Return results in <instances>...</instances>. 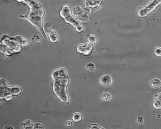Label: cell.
<instances>
[{
  "label": "cell",
  "instance_id": "obj_1",
  "mask_svg": "<svg viewBox=\"0 0 161 129\" xmlns=\"http://www.w3.org/2000/svg\"><path fill=\"white\" fill-rule=\"evenodd\" d=\"M159 1L153 0L138 12V16L141 18H144L146 17L155 10L156 6L159 5Z\"/></svg>",
  "mask_w": 161,
  "mask_h": 129
},
{
  "label": "cell",
  "instance_id": "obj_2",
  "mask_svg": "<svg viewBox=\"0 0 161 129\" xmlns=\"http://www.w3.org/2000/svg\"><path fill=\"white\" fill-rule=\"evenodd\" d=\"M101 84L105 87H110L111 85L112 80L111 76L109 75L102 76L100 80Z\"/></svg>",
  "mask_w": 161,
  "mask_h": 129
},
{
  "label": "cell",
  "instance_id": "obj_3",
  "mask_svg": "<svg viewBox=\"0 0 161 129\" xmlns=\"http://www.w3.org/2000/svg\"><path fill=\"white\" fill-rule=\"evenodd\" d=\"M153 106V107L157 110H161V92L156 96Z\"/></svg>",
  "mask_w": 161,
  "mask_h": 129
},
{
  "label": "cell",
  "instance_id": "obj_4",
  "mask_svg": "<svg viewBox=\"0 0 161 129\" xmlns=\"http://www.w3.org/2000/svg\"><path fill=\"white\" fill-rule=\"evenodd\" d=\"M102 0H86L85 5L87 6H95L100 5Z\"/></svg>",
  "mask_w": 161,
  "mask_h": 129
},
{
  "label": "cell",
  "instance_id": "obj_5",
  "mask_svg": "<svg viewBox=\"0 0 161 129\" xmlns=\"http://www.w3.org/2000/svg\"><path fill=\"white\" fill-rule=\"evenodd\" d=\"M152 87L154 89H158L161 86V81L157 78H154L151 82Z\"/></svg>",
  "mask_w": 161,
  "mask_h": 129
},
{
  "label": "cell",
  "instance_id": "obj_6",
  "mask_svg": "<svg viewBox=\"0 0 161 129\" xmlns=\"http://www.w3.org/2000/svg\"><path fill=\"white\" fill-rule=\"evenodd\" d=\"M48 37L52 43H55L58 42V37L55 31H50L48 34Z\"/></svg>",
  "mask_w": 161,
  "mask_h": 129
},
{
  "label": "cell",
  "instance_id": "obj_7",
  "mask_svg": "<svg viewBox=\"0 0 161 129\" xmlns=\"http://www.w3.org/2000/svg\"><path fill=\"white\" fill-rule=\"evenodd\" d=\"M33 123L30 120H26L22 123V127L24 129H31L32 128Z\"/></svg>",
  "mask_w": 161,
  "mask_h": 129
},
{
  "label": "cell",
  "instance_id": "obj_8",
  "mask_svg": "<svg viewBox=\"0 0 161 129\" xmlns=\"http://www.w3.org/2000/svg\"><path fill=\"white\" fill-rule=\"evenodd\" d=\"M101 99L103 101L108 102L110 101L111 99V97L109 93L107 92H104L101 96Z\"/></svg>",
  "mask_w": 161,
  "mask_h": 129
},
{
  "label": "cell",
  "instance_id": "obj_9",
  "mask_svg": "<svg viewBox=\"0 0 161 129\" xmlns=\"http://www.w3.org/2000/svg\"><path fill=\"white\" fill-rule=\"evenodd\" d=\"M82 115L79 113H74L72 116L73 120L75 123H78L82 120Z\"/></svg>",
  "mask_w": 161,
  "mask_h": 129
},
{
  "label": "cell",
  "instance_id": "obj_10",
  "mask_svg": "<svg viewBox=\"0 0 161 129\" xmlns=\"http://www.w3.org/2000/svg\"><path fill=\"white\" fill-rule=\"evenodd\" d=\"M86 70L91 72H93L95 71V66L94 64L91 62L88 63L86 66Z\"/></svg>",
  "mask_w": 161,
  "mask_h": 129
},
{
  "label": "cell",
  "instance_id": "obj_11",
  "mask_svg": "<svg viewBox=\"0 0 161 129\" xmlns=\"http://www.w3.org/2000/svg\"><path fill=\"white\" fill-rule=\"evenodd\" d=\"M154 53L155 56L161 57V48L159 47L156 48L154 50Z\"/></svg>",
  "mask_w": 161,
  "mask_h": 129
},
{
  "label": "cell",
  "instance_id": "obj_12",
  "mask_svg": "<svg viewBox=\"0 0 161 129\" xmlns=\"http://www.w3.org/2000/svg\"><path fill=\"white\" fill-rule=\"evenodd\" d=\"M88 40L89 42L91 44L95 43L96 42V38L94 36H90L88 38Z\"/></svg>",
  "mask_w": 161,
  "mask_h": 129
},
{
  "label": "cell",
  "instance_id": "obj_13",
  "mask_svg": "<svg viewBox=\"0 0 161 129\" xmlns=\"http://www.w3.org/2000/svg\"><path fill=\"white\" fill-rule=\"evenodd\" d=\"M104 129L103 127H101L99 125L96 124H92L89 127L88 129Z\"/></svg>",
  "mask_w": 161,
  "mask_h": 129
},
{
  "label": "cell",
  "instance_id": "obj_14",
  "mask_svg": "<svg viewBox=\"0 0 161 129\" xmlns=\"http://www.w3.org/2000/svg\"><path fill=\"white\" fill-rule=\"evenodd\" d=\"M34 129H44L43 126L41 124L39 123H37L34 124Z\"/></svg>",
  "mask_w": 161,
  "mask_h": 129
},
{
  "label": "cell",
  "instance_id": "obj_15",
  "mask_svg": "<svg viewBox=\"0 0 161 129\" xmlns=\"http://www.w3.org/2000/svg\"><path fill=\"white\" fill-rule=\"evenodd\" d=\"M66 126L68 127H71L73 125V123L71 121L68 120L67 121L66 123Z\"/></svg>",
  "mask_w": 161,
  "mask_h": 129
},
{
  "label": "cell",
  "instance_id": "obj_16",
  "mask_svg": "<svg viewBox=\"0 0 161 129\" xmlns=\"http://www.w3.org/2000/svg\"><path fill=\"white\" fill-rule=\"evenodd\" d=\"M12 127L10 126H6L4 128V129H13Z\"/></svg>",
  "mask_w": 161,
  "mask_h": 129
}]
</instances>
